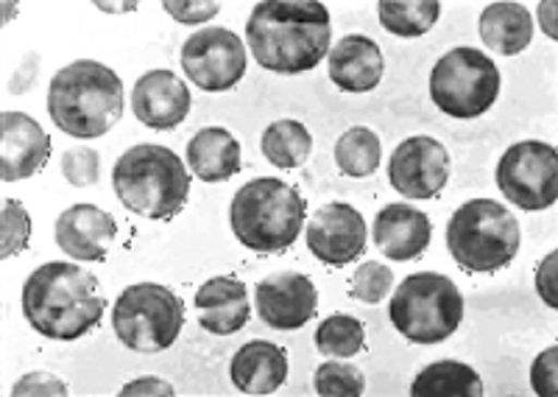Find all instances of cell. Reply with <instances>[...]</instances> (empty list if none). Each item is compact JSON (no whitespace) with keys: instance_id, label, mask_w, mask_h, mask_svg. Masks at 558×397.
Segmentation results:
<instances>
[{"instance_id":"8d00e7d4","label":"cell","mask_w":558,"mask_h":397,"mask_svg":"<svg viewBox=\"0 0 558 397\" xmlns=\"http://www.w3.org/2000/svg\"><path fill=\"white\" fill-rule=\"evenodd\" d=\"M121 395H146V397H173L177 395V389H173L168 381L157 378V375H146V378H134L129 381L126 386L121 389Z\"/></svg>"},{"instance_id":"ab89813d","label":"cell","mask_w":558,"mask_h":397,"mask_svg":"<svg viewBox=\"0 0 558 397\" xmlns=\"http://www.w3.org/2000/svg\"><path fill=\"white\" fill-rule=\"evenodd\" d=\"M12 14H14V0H7V23H12Z\"/></svg>"},{"instance_id":"83f0119b","label":"cell","mask_w":558,"mask_h":397,"mask_svg":"<svg viewBox=\"0 0 558 397\" xmlns=\"http://www.w3.org/2000/svg\"><path fill=\"white\" fill-rule=\"evenodd\" d=\"M366 327L357 316L332 314L316 327V347L327 359H352L363 350Z\"/></svg>"},{"instance_id":"603a6c76","label":"cell","mask_w":558,"mask_h":397,"mask_svg":"<svg viewBox=\"0 0 558 397\" xmlns=\"http://www.w3.org/2000/svg\"><path fill=\"white\" fill-rule=\"evenodd\" d=\"M483 46L500 57H517L533 43V17L517 0H497L481 12Z\"/></svg>"},{"instance_id":"484cf974","label":"cell","mask_w":558,"mask_h":397,"mask_svg":"<svg viewBox=\"0 0 558 397\" xmlns=\"http://www.w3.org/2000/svg\"><path fill=\"white\" fill-rule=\"evenodd\" d=\"M377 17L393 37H422L441 17V0H377Z\"/></svg>"},{"instance_id":"5bb4252c","label":"cell","mask_w":558,"mask_h":397,"mask_svg":"<svg viewBox=\"0 0 558 397\" xmlns=\"http://www.w3.org/2000/svg\"><path fill=\"white\" fill-rule=\"evenodd\" d=\"M307 250L327 266H347L366 252V221L352 205L330 202L307 221Z\"/></svg>"},{"instance_id":"ac0fdd59","label":"cell","mask_w":558,"mask_h":397,"mask_svg":"<svg viewBox=\"0 0 558 397\" xmlns=\"http://www.w3.org/2000/svg\"><path fill=\"white\" fill-rule=\"evenodd\" d=\"M327 73L343 93L375 91L386 73L380 46L366 34H347L327 53Z\"/></svg>"},{"instance_id":"1f68e13d","label":"cell","mask_w":558,"mask_h":397,"mask_svg":"<svg viewBox=\"0 0 558 397\" xmlns=\"http://www.w3.org/2000/svg\"><path fill=\"white\" fill-rule=\"evenodd\" d=\"M62 173L64 180L73 188H87L96 185L98 173H101V154L96 148H68L62 154Z\"/></svg>"},{"instance_id":"74e56055","label":"cell","mask_w":558,"mask_h":397,"mask_svg":"<svg viewBox=\"0 0 558 397\" xmlns=\"http://www.w3.org/2000/svg\"><path fill=\"white\" fill-rule=\"evenodd\" d=\"M536 20H539L542 34L553 39V43H558V0H539Z\"/></svg>"},{"instance_id":"f546056e","label":"cell","mask_w":558,"mask_h":397,"mask_svg":"<svg viewBox=\"0 0 558 397\" xmlns=\"http://www.w3.org/2000/svg\"><path fill=\"white\" fill-rule=\"evenodd\" d=\"M0 257L17 255L28 246V238H32V216L17 198H7L3 202V213H0Z\"/></svg>"},{"instance_id":"4dcf8cb0","label":"cell","mask_w":558,"mask_h":397,"mask_svg":"<svg viewBox=\"0 0 558 397\" xmlns=\"http://www.w3.org/2000/svg\"><path fill=\"white\" fill-rule=\"evenodd\" d=\"M393 289V272L380 261L361 263L352 275V300H361L366 305H377L386 300Z\"/></svg>"},{"instance_id":"e0dca14e","label":"cell","mask_w":558,"mask_h":397,"mask_svg":"<svg viewBox=\"0 0 558 397\" xmlns=\"http://www.w3.org/2000/svg\"><path fill=\"white\" fill-rule=\"evenodd\" d=\"M118 225L107 210L96 205H73L59 213L53 225V238L57 246L78 263L104 261L114 244Z\"/></svg>"},{"instance_id":"52a82bcc","label":"cell","mask_w":558,"mask_h":397,"mask_svg":"<svg viewBox=\"0 0 558 397\" xmlns=\"http://www.w3.org/2000/svg\"><path fill=\"white\" fill-rule=\"evenodd\" d=\"M388 316L397 334L413 345H438L450 339L461 325L463 294L447 275L416 272L393 291Z\"/></svg>"},{"instance_id":"7a4b0ae2","label":"cell","mask_w":558,"mask_h":397,"mask_svg":"<svg viewBox=\"0 0 558 397\" xmlns=\"http://www.w3.org/2000/svg\"><path fill=\"white\" fill-rule=\"evenodd\" d=\"M23 316L39 336L76 341L96 330L107 311L98 277L78 261H48L28 275L20 294Z\"/></svg>"},{"instance_id":"5b68a950","label":"cell","mask_w":558,"mask_h":397,"mask_svg":"<svg viewBox=\"0 0 558 397\" xmlns=\"http://www.w3.org/2000/svg\"><path fill=\"white\" fill-rule=\"evenodd\" d=\"M307 205L302 193L277 177H257L238 188L229 205V225L246 250L279 255L305 227Z\"/></svg>"},{"instance_id":"d6a6232c","label":"cell","mask_w":558,"mask_h":397,"mask_svg":"<svg viewBox=\"0 0 558 397\" xmlns=\"http://www.w3.org/2000/svg\"><path fill=\"white\" fill-rule=\"evenodd\" d=\"M162 9L182 26H202L221 12V0H162Z\"/></svg>"},{"instance_id":"f1b7e54d","label":"cell","mask_w":558,"mask_h":397,"mask_svg":"<svg viewBox=\"0 0 558 397\" xmlns=\"http://www.w3.org/2000/svg\"><path fill=\"white\" fill-rule=\"evenodd\" d=\"M313 386L324 397H355L363 395V389H366V378L349 361H324L316 370Z\"/></svg>"},{"instance_id":"ba28073f","label":"cell","mask_w":558,"mask_h":397,"mask_svg":"<svg viewBox=\"0 0 558 397\" xmlns=\"http://www.w3.org/2000/svg\"><path fill=\"white\" fill-rule=\"evenodd\" d=\"M500 96V71L495 59L477 48L461 46L433 64L430 98L445 116L458 121L486 116Z\"/></svg>"},{"instance_id":"7c38bea8","label":"cell","mask_w":558,"mask_h":397,"mask_svg":"<svg viewBox=\"0 0 558 397\" xmlns=\"http://www.w3.org/2000/svg\"><path fill=\"white\" fill-rule=\"evenodd\" d=\"M388 180L405 198H433L450 182V154L436 137L413 135L393 148L388 160Z\"/></svg>"},{"instance_id":"e575fe53","label":"cell","mask_w":558,"mask_h":397,"mask_svg":"<svg viewBox=\"0 0 558 397\" xmlns=\"http://www.w3.org/2000/svg\"><path fill=\"white\" fill-rule=\"evenodd\" d=\"M14 397H62L68 395V384L53 372H28L12 386Z\"/></svg>"},{"instance_id":"30bf717a","label":"cell","mask_w":558,"mask_h":397,"mask_svg":"<svg viewBox=\"0 0 558 397\" xmlns=\"http://www.w3.org/2000/svg\"><path fill=\"white\" fill-rule=\"evenodd\" d=\"M495 180L520 210H547L558 202V148L545 141L514 143L502 152Z\"/></svg>"},{"instance_id":"4fadbf2b","label":"cell","mask_w":558,"mask_h":397,"mask_svg":"<svg viewBox=\"0 0 558 397\" xmlns=\"http://www.w3.org/2000/svg\"><path fill=\"white\" fill-rule=\"evenodd\" d=\"M254 305L274 330H299L316 314L318 289L302 272H274L254 286Z\"/></svg>"},{"instance_id":"cb8c5ba5","label":"cell","mask_w":558,"mask_h":397,"mask_svg":"<svg viewBox=\"0 0 558 397\" xmlns=\"http://www.w3.org/2000/svg\"><path fill=\"white\" fill-rule=\"evenodd\" d=\"M411 395L416 397H481L483 381L477 370L463 361H436L418 372L411 384Z\"/></svg>"},{"instance_id":"44dd1931","label":"cell","mask_w":558,"mask_h":397,"mask_svg":"<svg viewBox=\"0 0 558 397\" xmlns=\"http://www.w3.org/2000/svg\"><path fill=\"white\" fill-rule=\"evenodd\" d=\"M229 378L243 395H271L288 378V352L274 341H248L229 364Z\"/></svg>"},{"instance_id":"ffe728a7","label":"cell","mask_w":558,"mask_h":397,"mask_svg":"<svg viewBox=\"0 0 558 397\" xmlns=\"http://www.w3.org/2000/svg\"><path fill=\"white\" fill-rule=\"evenodd\" d=\"M196 311L198 322L209 334H238L252 316L246 282L238 277H213L202 282V289L196 291Z\"/></svg>"},{"instance_id":"3957f363","label":"cell","mask_w":558,"mask_h":397,"mask_svg":"<svg viewBox=\"0 0 558 397\" xmlns=\"http://www.w3.org/2000/svg\"><path fill=\"white\" fill-rule=\"evenodd\" d=\"M48 116L70 137H104L123 116L121 76L96 59L64 64L48 84Z\"/></svg>"},{"instance_id":"8992f818","label":"cell","mask_w":558,"mask_h":397,"mask_svg":"<svg viewBox=\"0 0 558 397\" xmlns=\"http://www.w3.org/2000/svg\"><path fill=\"white\" fill-rule=\"evenodd\" d=\"M447 250L463 272L492 275L514 261L522 244L520 221L495 198H470L450 216Z\"/></svg>"},{"instance_id":"4316f807","label":"cell","mask_w":558,"mask_h":397,"mask_svg":"<svg viewBox=\"0 0 558 397\" xmlns=\"http://www.w3.org/2000/svg\"><path fill=\"white\" fill-rule=\"evenodd\" d=\"M383 143L368 127L347 129L336 143V166L343 177L363 180L380 168Z\"/></svg>"},{"instance_id":"9c48e42d","label":"cell","mask_w":558,"mask_h":397,"mask_svg":"<svg viewBox=\"0 0 558 397\" xmlns=\"http://www.w3.org/2000/svg\"><path fill=\"white\" fill-rule=\"evenodd\" d=\"M184 325V302L159 282H134L112 308L114 336L134 352L168 350Z\"/></svg>"},{"instance_id":"7402d4cb","label":"cell","mask_w":558,"mask_h":397,"mask_svg":"<svg viewBox=\"0 0 558 397\" xmlns=\"http://www.w3.org/2000/svg\"><path fill=\"white\" fill-rule=\"evenodd\" d=\"M184 157L202 182H227L241 171V143L223 127L198 129Z\"/></svg>"},{"instance_id":"277c9868","label":"cell","mask_w":558,"mask_h":397,"mask_svg":"<svg viewBox=\"0 0 558 397\" xmlns=\"http://www.w3.org/2000/svg\"><path fill=\"white\" fill-rule=\"evenodd\" d=\"M114 196L126 210L154 221L179 216L191 196V173L168 146L140 143L126 148L112 168Z\"/></svg>"},{"instance_id":"d590c367","label":"cell","mask_w":558,"mask_h":397,"mask_svg":"<svg viewBox=\"0 0 558 397\" xmlns=\"http://www.w3.org/2000/svg\"><path fill=\"white\" fill-rule=\"evenodd\" d=\"M533 282H536V294L542 297L547 308L558 311V250L547 252L545 257L536 266V275H533Z\"/></svg>"},{"instance_id":"9a60e30c","label":"cell","mask_w":558,"mask_h":397,"mask_svg":"<svg viewBox=\"0 0 558 397\" xmlns=\"http://www.w3.org/2000/svg\"><path fill=\"white\" fill-rule=\"evenodd\" d=\"M51 157V135L26 112L7 109L0 116V173L3 182L28 180Z\"/></svg>"},{"instance_id":"d6986e66","label":"cell","mask_w":558,"mask_h":397,"mask_svg":"<svg viewBox=\"0 0 558 397\" xmlns=\"http://www.w3.org/2000/svg\"><path fill=\"white\" fill-rule=\"evenodd\" d=\"M433 225L425 210L393 202L375 216V244L391 261H413L430 246Z\"/></svg>"},{"instance_id":"836d02e7","label":"cell","mask_w":558,"mask_h":397,"mask_svg":"<svg viewBox=\"0 0 558 397\" xmlns=\"http://www.w3.org/2000/svg\"><path fill=\"white\" fill-rule=\"evenodd\" d=\"M531 389L542 397H558V345H550L533 359Z\"/></svg>"},{"instance_id":"f35d334b","label":"cell","mask_w":558,"mask_h":397,"mask_svg":"<svg viewBox=\"0 0 558 397\" xmlns=\"http://www.w3.org/2000/svg\"><path fill=\"white\" fill-rule=\"evenodd\" d=\"M93 7L107 14H129L140 7V0H93Z\"/></svg>"},{"instance_id":"8fae6325","label":"cell","mask_w":558,"mask_h":397,"mask_svg":"<svg viewBox=\"0 0 558 397\" xmlns=\"http://www.w3.org/2000/svg\"><path fill=\"white\" fill-rule=\"evenodd\" d=\"M248 68V53L235 32L221 26H204L184 39L182 71L204 93L232 91Z\"/></svg>"},{"instance_id":"d4e9b609","label":"cell","mask_w":558,"mask_h":397,"mask_svg":"<svg viewBox=\"0 0 558 397\" xmlns=\"http://www.w3.org/2000/svg\"><path fill=\"white\" fill-rule=\"evenodd\" d=\"M260 148L263 157L271 166L282 168V171H291V168H299L307 163V157L313 152V135L307 132V127L302 121L282 118V121L268 123L260 137Z\"/></svg>"},{"instance_id":"2e32d148","label":"cell","mask_w":558,"mask_h":397,"mask_svg":"<svg viewBox=\"0 0 558 397\" xmlns=\"http://www.w3.org/2000/svg\"><path fill=\"white\" fill-rule=\"evenodd\" d=\"M132 112L143 127L177 129L191 112V91L173 71H148L134 82Z\"/></svg>"},{"instance_id":"6da1fadb","label":"cell","mask_w":558,"mask_h":397,"mask_svg":"<svg viewBox=\"0 0 558 397\" xmlns=\"http://www.w3.org/2000/svg\"><path fill=\"white\" fill-rule=\"evenodd\" d=\"M254 62L279 76L313 71L332 46L330 12L322 0H260L246 23Z\"/></svg>"}]
</instances>
